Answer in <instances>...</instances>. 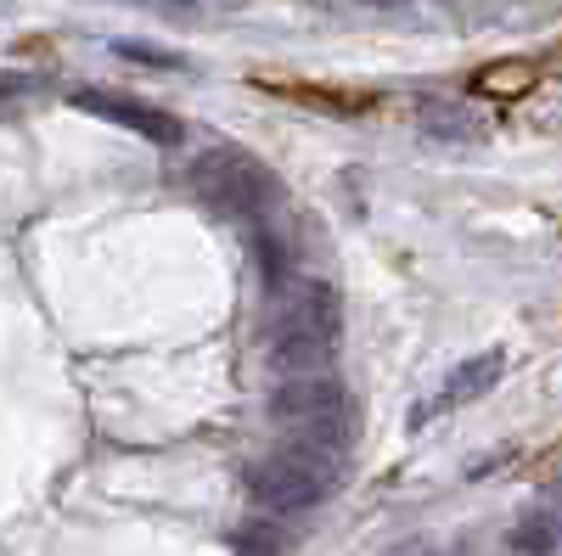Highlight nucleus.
I'll list each match as a JSON object with an SVG mask.
<instances>
[{
    "label": "nucleus",
    "instance_id": "obj_1",
    "mask_svg": "<svg viewBox=\"0 0 562 556\" xmlns=\"http://www.w3.org/2000/svg\"><path fill=\"white\" fill-rule=\"evenodd\" d=\"M338 332H344V298L333 282L304 275L288 282L270 315V365L281 377H310L326 371V360L338 354Z\"/></svg>",
    "mask_w": 562,
    "mask_h": 556
},
{
    "label": "nucleus",
    "instance_id": "obj_2",
    "mask_svg": "<svg viewBox=\"0 0 562 556\" xmlns=\"http://www.w3.org/2000/svg\"><path fill=\"white\" fill-rule=\"evenodd\" d=\"M344 467H338V450H321L310 439H293L281 444L276 455H265L259 467L248 473V495L259 512L270 518H293V512H310V506H321L326 495L338 489Z\"/></svg>",
    "mask_w": 562,
    "mask_h": 556
},
{
    "label": "nucleus",
    "instance_id": "obj_3",
    "mask_svg": "<svg viewBox=\"0 0 562 556\" xmlns=\"http://www.w3.org/2000/svg\"><path fill=\"white\" fill-rule=\"evenodd\" d=\"M192 192H198L203 208H214L225 219H248V225H265L281 208V197H288V192H281V180L259 158H248L243 147L203 152L192 163Z\"/></svg>",
    "mask_w": 562,
    "mask_h": 556
},
{
    "label": "nucleus",
    "instance_id": "obj_4",
    "mask_svg": "<svg viewBox=\"0 0 562 556\" xmlns=\"http://www.w3.org/2000/svg\"><path fill=\"white\" fill-rule=\"evenodd\" d=\"M270 422L293 428L299 439L321 444V450H338L355 439L349 428V388L333 377V371H310V377H281L270 388Z\"/></svg>",
    "mask_w": 562,
    "mask_h": 556
},
{
    "label": "nucleus",
    "instance_id": "obj_5",
    "mask_svg": "<svg viewBox=\"0 0 562 556\" xmlns=\"http://www.w3.org/2000/svg\"><path fill=\"white\" fill-rule=\"evenodd\" d=\"M74 107L97 113V118H113V124L147 135V141H158V147L180 141V118H169V113H158L147 102H135V97H113V90H74Z\"/></svg>",
    "mask_w": 562,
    "mask_h": 556
},
{
    "label": "nucleus",
    "instance_id": "obj_6",
    "mask_svg": "<svg viewBox=\"0 0 562 556\" xmlns=\"http://www.w3.org/2000/svg\"><path fill=\"white\" fill-rule=\"evenodd\" d=\"M501 371H506V354H501V349H484V354H473V360H461L450 377L439 383V394H434L428 405H416V422H428L434 410H461V405L484 399V394L501 383Z\"/></svg>",
    "mask_w": 562,
    "mask_h": 556
},
{
    "label": "nucleus",
    "instance_id": "obj_7",
    "mask_svg": "<svg viewBox=\"0 0 562 556\" xmlns=\"http://www.w3.org/2000/svg\"><path fill=\"white\" fill-rule=\"evenodd\" d=\"M422 135H434V141H450V147H467V141H484V118L461 102H422L416 113Z\"/></svg>",
    "mask_w": 562,
    "mask_h": 556
},
{
    "label": "nucleus",
    "instance_id": "obj_8",
    "mask_svg": "<svg viewBox=\"0 0 562 556\" xmlns=\"http://www.w3.org/2000/svg\"><path fill=\"white\" fill-rule=\"evenodd\" d=\"M254 264H259V282H265L270 293L288 287V242H281L270 225L254 230Z\"/></svg>",
    "mask_w": 562,
    "mask_h": 556
},
{
    "label": "nucleus",
    "instance_id": "obj_9",
    "mask_svg": "<svg viewBox=\"0 0 562 556\" xmlns=\"http://www.w3.org/2000/svg\"><path fill=\"white\" fill-rule=\"evenodd\" d=\"M540 73L529 63H501V68H484L479 73V97H524Z\"/></svg>",
    "mask_w": 562,
    "mask_h": 556
},
{
    "label": "nucleus",
    "instance_id": "obj_10",
    "mask_svg": "<svg viewBox=\"0 0 562 556\" xmlns=\"http://www.w3.org/2000/svg\"><path fill=\"white\" fill-rule=\"evenodd\" d=\"M557 540H562V534H557L551 518H529V523L512 529V551H518V556H551Z\"/></svg>",
    "mask_w": 562,
    "mask_h": 556
},
{
    "label": "nucleus",
    "instance_id": "obj_11",
    "mask_svg": "<svg viewBox=\"0 0 562 556\" xmlns=\"http://www.w3.org/2000/svg\"><path fill=\"white\" fill-rule=\"evenodd\" d=\"M113 52L130 57V63H140V68H186L180 52H158V45H140V39H119Z\"/></svg>",
    "mask_w": 562,
    "mask_h": 556
},
{
    "label": "nucleus",
    "instance_id": "obj_12",
    "mask_svg": "<svg viewBox=\"0 0 562 556\" xmlns=\"http://www.w3.org/2000/svg\"><path fill=\"white\" fill-rule=\"evenodd\" d=\"M34 79H23V73H0V97H23Z\"/></svg>",
    "mask_w": 562,
    "mask_h": 556
},
{
    "label": "nucleus",
    "instance_id": "obj_13",
    "mask_svg": "<svg viewBox=\"0 0 562 556\" xmlns=\"http://www.w3.org/2000/svg\"><path fill=\"white\" fill-rule=\"evenodd\" d=\"M360 7H378V12H394V7H411V0H360Z\"/></svg>",
    "mask_w": 562,
    "mask_h": 556
},
{
    "label": "nucleus",
    "instance_id": "obj_14",
    "mask_svg": "<svg viewBox=\"0 0 562 556\" xmlns=\"http://www.w3.org/2000/svg\"><path fill=\"white\" fill-rule=\"evenodd\" d=\"M175 7H192V0H175Z\"/></svg>",
    "mask_w": 562,
    "mask_h": 556
},
{
    "label": "nucleus",
    "instance_id": "obj_15",
    "mask_svg": "<svg viewBox=\"0 0 562 556\" xmlns=\"http://www.w3.org/2000/svg\"><path fill=\"white\" fill-rule=\"evenodd\" d=\"M557 68H562V57H557Z\"/></svg>",
    "mask_w": 562,
    "mask_h": 556
},
{
    "label": "nucleus",
    "instance_id": "obj_16",
    "mask_svg": "<svg viewBox=\"0 0 562 556\" xmlns=\"http://www.w3.org/2000/svg\"><path fill=\"white\" fill-rule=\"evenodd\" d=\"M557 534H562V523H557Z\"/></svg>",
    "mask_w": 562,
    "mask_h": 556
}]
</instances>
